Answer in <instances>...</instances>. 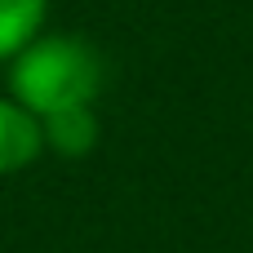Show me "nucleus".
<instances>
[{
    "label": "nucleus",
    "mask_w": 253,
    "mask_h": 253,
    "mask_svg": "<svg viewBox=\"0 0 253 253\" xmlns=\"http://www.w3.org/2000/svg\"><path fill=\"white\" fill-rule=\"evenodd\" d=\"M98 93H102V58L84 36L40 31L9 62V98L22 102L36 120L67 107H93Z\"/></svg>",
    "instance_id": "1"
},
{
    "label": "nucleus",
    "mask_w": 253,
    "mask_h": 253,
    "mask_svg": "<svg viewBox=\"0 0 253 253\" xmlns=\"http://www.w3.org/2000/svg\"><path fill=\"white\" fill-rule=\"evenodd\" d=\"M40 151H44L40 120H36L22 102L0 98V178L27 169L31 160H40Z\"/></svg>",
    "instance_id": "2"
},
{
    "label": "nucleus",
    "mask_w": 253,
    "mask_h": 253,
    "mask_svg": "<svg viewBox=\"0 0 253 253\" xmlns=\"http://www.w3.org/2000/svg\"><path fill=\"white\" fill-rule=\"evenodd\" d=\"M98 116L93 107H67V111H53V116H40V138L49 151L58 156H89L98 147Z\"/></svg>",
    "instance_id": "3"
},
{
    "label": "nucleus",
    "mask_w": 253,
    "mask_h": 253,
    "mask_svg": "<svg viewBox=\"0 0 253 253\" xmlns=\"http://www.w3.org/2000/svg\"><path fill=\"white\" fill-rule=\"evenodd\" d=\"M49 0H0V62H13L44 27Z\"/></svg>",
    "instance_id": "4"
}]
</instances>
